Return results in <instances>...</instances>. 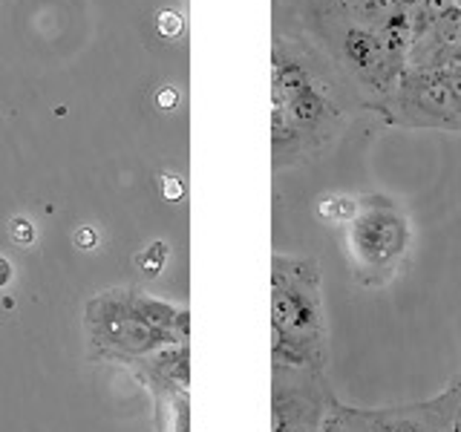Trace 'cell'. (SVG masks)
<instances>
[{
	"label": "cell",
	"mask_w": 461,
	"mask_h": 432,
	"mask_svg": "<svg viewBox=\"0 0 461 432\" xmlns=\"http://www.w3.org/2000/svg\"><path fill=\"white\" fill-rule=\"evenodd\" d=\"M317 213L329 225H349L357 213V199L349 194H329L317 202Z\"/></svg>",
	"instance_id": "ba28073f"
},
{
	"label": "cell",
	"mask_w": 461,
	"mask_h": 432,
	"mask_svg": "<svg viewBox=\"0 0 461 432\" xmlns=\"http://www.w3.org/2000/svg\"><path fill=\"white\" fill-rule=\"evenodd\" d=\"M162 196L167 199V202H179L182 196H185V182L179 179V176H162Z\"/></svg>",
	"instance_id": "5bb4252c"
},
{
	"label": "cell",
	"mask_w": 461,
	"mask_h": 432,
	"mask_svg": "<svg viewBox=\"0 0 461 432\" xmlns=\"http://www.w3.org/2000/svg\"><path fill=\"white\" fill-rule=\"evenodd\" d=\"M156 26H158V35H165V38H176V35L182 32V18H179V12L165 9L162 14H158Z\"/></svg>",
	"instance_id": "4fadbf2b"
},
{
	"label": "cell",
	"mask_w": 461,
	"mask_h": 432,
	"mask_svg": "<svg viewBox=\"0 0 461 432\" xmlns=\"http://www.w3.org/2000/svg\"><path fill=\"white\" fill-rule=\"evenodd\" d=\"M343 58H346L343 67L349 72H355V78L372 84L384 72V61H386L381 35H375V32H369V29H360V26L346 29Z\"/></svg>",
	"instance_id": "52a82bcc"
},
{
	"label": "cell",
	"mask_w": 461,
	"mask_h": 432,
	"mask_svg": "<svg viewBox=\"0 0 461 432\" xmlns=\"http://www.w3.org/2000/svg\"><path fill=\"white\" fill-rule=\"evenodd\" d=\"M412 245V225L393 199H357L355 220L346 225V256L352 277L364 288H384L393 283Z\"/></svg>",
	"instance_id": "7a4b0ae2"
},
{
	"label": "cell",
	"mask_w": 461,
	"mask_h": 432,
	"mask_svg": "<svg viewBox=\"0 0 461 432\" xmlns=\"http://www.w3.org/2000/svg\"><path fill=\"white\" fill-rule=\"evenodd\" d=\"M432 32H436L438 43H444V47L461 43V6H450L444 14H438L436 23H432Z\"/></svg>",
	"instance_id": "30bf717a"
},
{
	"label": "cell",
	"mask_w": 461,
	"mask_h": 432,
	"mask_svg": "<svg viewBox=\"0 0 461 432\" xmlns=\"http://www.w3.org/2000/svg\"><path fill=\"white\" fill-rule=\"evenodd\" d=\"M326 309L321 266L309 256L271 259V357L285 369L326 372Z\"/></svg>",
	"instance_id": "6da1fadb"
},
{
	"label": "cell",
	"mask_w": 461,
	"mask_h": 432,
	"mask_svg": "<svg viewBox=\"0 0 461 432\" xmlns=\"http://www.w3.org/2000/svg\"><path fill=\"white\" fill-rule=\"evenodd\" d=\"M176 101H179V93L173 90V86H165V90L156 93V104L162 110H173V107H176Z\"/></svg>",
	"instance_id": "9a60e30c"
},
{
	"label": "cell",
	"mask_w": 461,
	"mask_h": 432,
	"mask_svg": "<svg viewBox=\"0 0 461 432\" xmlns=\"http://www.w3.org/2000/svg\"><path fill=\"white\" fill-rule=\"evenodd\" d=\"M447 86L453 90L456 101H458V107H461V72H456V76H450V81H447Z\"/></svg>",
	"instance_id": "ac0fdd59"
},
{
	"label": "cell",
	"mask_w": 461,
	"mask_h": 432,
	"mask_svg": "<svg viewBox=\"0 0 461 432\" xmlns=\"http://www.w3.org/2000/svg\"><path fill=\"white\" fill-rule=\"evenodd\" d=\"M93 309H98V317L93 314L90 323L95 326V338L110 346V349L130 352V355H144L153 352L158 346L173 343L176 338L167 335V331H158L150 323H144L141 317L130 309L127 297H104L95 300Z\"/></svg>",
	"instance_id": "5b68a950"
},
{
	"label": "cell",
	"mask_w": 461,
	"mask_h": 432,
	"mask_svg": "<svg viewBox=\"0 0 461 432\" xmlns=\"http://www.w3.org/2000/svg\"><path fill=\"white\" fill-rule=\"evenodd\" d=\"M403 90L393 95L395 122L407 127H444V130H461V107L447 86V81H412L401 84Z\"/></svg>",
	"instance_id": "8992f818"
},
{
	"label": "cell",
	"mask_w": 461,
	"mask_h": 432,
	"mask_svg": "<svg viewBox=\"0 0 461 432\" xmlns=\"http://www.w3.org/2000/svg\"><path fill=\"white\" fill-rule=\"evenodd\" d=\"M335 403L323 369L274 366L271 432H317Z\"/></svg>",
	"instance_id": "3957f363"
},
{
	"label": "cell",
	"mask_w": 461,
	"mask_h": 432,
	"mask_svg": "<svg viewBox=\"0 0 461 432\" xmlns=\"http://www.w3.org/2000/svg\"><path fill=\"white\" fill-rule=\"evenodd\" d=\"M456 432H461V418H458V427H456Z\"/></svg>",
	"instance_id": "d6986e66"
},
{
	"label": "cell",
	"mask_w": 461,
	"mask_h": 432,
	"mask_svg": "<svg viewBox=\"0 0 461 432\" xmlns=\"http://www.w3.org/2000/svg\"><path fill=\"white\" fill-rule=\"evenodd\" d=\"M165 259H167V245L165 242H153L150 248L139 256V268L148 274V277H156V274L165 268Z\"/></svg>",
	"instance_id": "8fae6325"
},
{
	"label": "cell",
	"mask_w": 461,
	"mask_h": 432,
	"mask_svg": "<svg viewBox=\"0 0 461 432\" xmlns=\"http://www.w3.org/2000/svg\"><path fill=\"white\" fill-rule=\"evenodd\" d=\"M410 4H412V0H410Z\"/></svg>",
	"instance_id": "ffe728a7"
},
{
	"label": "cell",
	"mask_w": 461,
	"mask_h": 432,
	"mask_svg": "<svg viewBox=\"0 0 461 432\" xmlns=\"http://www.w3.org/2000/svg\"><path fill=\"white\" fill-rule=\"evenodd\" d=\"M9 237L18 242V245H29L35 242V225L23 220V216H14V220L9 222Z\"/></svg>",
	"instance_id": "7c38bea8"
},
{
	"label": "cell",
	"mask_w": 461,
	"mask_h": 432,
	"mask_svg": "<svg viewBox=\"0 0 461 432\" xmlns=\"http://www.w3.org/2000/svg\"><path fill=\"white\" fill-rule=\"evenodd\" d=\"M95 242H98V234H95L93 228H81L78 234H76V245H78V248H84V251L95 248Z\"/></svg>",
	"instance_id": "2e32d148"
},
{
	"label": "cell",
	"mask_w": 461,
	"mask_h": 432,
	"mask_svg": "<svg viewBox=\"0 0 461 432\" xmlns=\"http://www.w3.org/2000/svg\"><path fill=\"white\" fill-rule=\"evenodd\" d=\"M12 280V263L6 256H0V288H6Z\"/></svg>",
	"instance_id": "e0dca14e"
},
{
	"label": "cell",
	"mask_w": 461,
	"mask_h": 432,
	"mask_svg": "<svg viewBox=\"0 0 461 432\" xmlns=\"http://www.w3.org/2000/svg\"><path fill=\"white\" fill-rule=\"evenodd\" d=\"M357 412L364 432H456L461 418V378L429 400Z\"/></svg>",
	"instance_id": "277c9868"
},
{
	"label": "cell",
	"mask_w": 461,
	"mask_h": 432,
	"mask_svg": "<svg viewBox=\"0 0 461 432\" xmlns=\"http://www.w3.org/2000/svg\"><path fill=\"white\" fill-rule=\"evenodd\" d=\"M317 432H364V427H360V412L338 400L335 407H331V412L323 418V424L317 427Z\"/></svg>",
	"instance_id": "9c48e42d"
}]
</instances>
